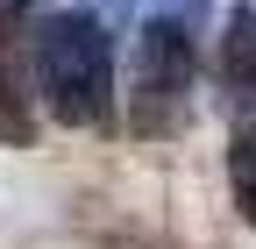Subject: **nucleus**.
<instances>
[{"label": "nucleus", "mask_w": 256, "mask_h": 249, "mask_svg": "<svg viewBox=\"0 0 256 249\" xmlns=\"http://www.w3.org/2000/svg\"><path fill=\"white\" fill-rule=\"evenodd\" d=\"M28 86H36V22H28L22 0H8L0 8V142H28L36 136Z\"/></svg>", "instance_id": "7ed1b4c3"}, {"label": "nucleus", "mask_w": 256, "mask_h": 249, "mask_svg": "<svg viewBox=\"0 0 256 249\" xmlns=\"http://www.w3.org/2000/svg\"><path fill=\"white\" fill-rule=\"evenodd\" d=\"M36 92L64 128H100L114 114V36L100 14L57 8L36 22Z\"/></svg>", "instance_id": "f257e3e1"}, {"label": "nucleus", "mask_w": 256, "mask_h": 249, "mask_svg": "<svg viewBox=\"0 0 256 249\" xmlns=\"http://www.w3.org/2000/svg\"><path fill=\"white\" fill-rule=\"evenodd\" d=\"M220 86H228V100L256 114V8H242L228 22V36H220Z\"/></svg>", "instance_id": "20e7f679"}, {"label": "nucleus", "mask_w": 256, "mask_h": 249, "mask_svg": "<svg viewBox=\"0 0 256 249\" xmlns=\"http://www.w3.org/2000/svg\"><path fill=\"white\" fill-rule=\"evenodd\" d=\"M228 185H235L242 221L256 228V121H242V128H235V142H228Z\"/></svg>", "instance_id": "39448f33"}, {"label": "nucleus", "mask_w": 256, "mask_h": 249, "mask_svg": "<svg viewBox=\"0 0 256 249\" xmlns=\"http://www.w3.org/2000/svg\"><path fill=\"white\" fill-rule=\"evenodd\" d=\"M192 22L178 14H150L136 28V57H128V128L136 136H178L192 121Z\"/></svg>", "instance_id": "f03ea898"}]
</instances>
